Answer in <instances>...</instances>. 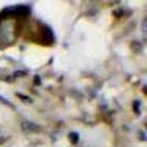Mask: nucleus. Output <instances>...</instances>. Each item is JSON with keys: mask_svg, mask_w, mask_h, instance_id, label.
<instances>
[{"mask_svg": "<svg viewBox=\"0 0 147 147\" xmlns=\"http://www.w3.org/2000/svg\"><path fill=\"white\" fill-rule=\"evenodd\" d=\"M22 129L24 131H37V129H38V127L34 125V122L25 121V122H22Z\"/></svg>", "mask_w": 147, "mask_h": 147, "instance_id": "obj_1", "label": "nucleus"}, {"mask_svg": "<svg viewBox=\"0 0 147 147\" xmlns=\"http://www.w3.org/2000/svg\"><path fill=\"white\" fill-rule=\"evenodd\" d=\"M69 138H71V141H72L74 144L78 143V140H80V137H78L77 132H71V134H69Z\"/></svg>", "mask_w": 147, "mask_h": 147, "instance_id": "obj_2", "label": "nucleus"}]
</instances>
